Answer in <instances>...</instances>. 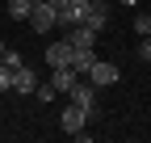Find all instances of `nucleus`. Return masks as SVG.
Masks as SVG:
<instances>
[{"instance_id":"obj_14","label":"nucleus","mask_w":151,"mask_h":143,"mask_svg":"<svg viewBox=\"0 0 151 143\" xmlns=\"http://www.w3.org/2000/svg\"><path fill=\"white\" fill-rule=\"evenodd\" d=\"M134 34H143V38L151 34V17H147V13H139V17H134Z\"/></svg>"},{"instance_id":"obj_10","label":"nucleus","mask_w":151,"mask_h":143,"mask_svg":"<svg viewBox=\"0 0 151 143\" xmlns=\"http://www.w3.org/2000/svg\"><path fill=\"white\" fill-rule=\"evenodd\" d=\"M92 59H97V55H92V46H71V72H80V76H84V72L92 67Z\"/></svg>"},{"instance_id":"obj_19","label":"nucleus","mask_w":151,"mask_h":143,"mask_svg":"<svg viewBox=\"0 0 151 143\" xmlns=\"http://www.w3.org/2000/svg\"><path fill=\"white\" fill-rule=\"evenodd\" d=\"M126 4H139V0H126Z\"/></svg>"},{"instance_id":"obj_6","label":"nucleus","mask_w":151,"mask_h":143,"mask_svg":"<svg viewBox=\"0 0 151 143\" xmlns=\"http://www.w3.org/2000/svg\"><path fill=\"white\" fill-rule=\"evenodd\" d=\"M105 21H109V4H105V0H88L84 25H92V30H105Z\"/></svg>"},{"instance_id":"obj_1","label":"nucleus","mask_w":151,"mask_h":143,"mask_svg":"<svg viewBox=\"0 0 151 143\" xmlns=\"http://www.w3.org/2000/svg\"><path fill=\"white\" fill-rule=\"evenodd\" d=\"M84 76L92 80V88H109V84H118V67H113V63H101V59H92V67L84 72Z\"/></svg>"},{"instance_id":"obj_13","label":"nucleus","mask_w":151,"mask_h":143,"mask_svg":"<svg viewBox=\"0 0 151 143\" xmlns=\"http://www.w3.org/2000/svg\"><path fill=\"white\" fill-rule=\"evenodd\" d=\"M0 63H4V67H21L25 59H21V55H17V51H9V46H4V55H0Z\"/></svg>"},{"instance_id":"obj_7","label":"nucleus","mask_w":151,"mask_h":143,"mask_svg":"<svg viewBox=\"0 0 151 143\" xmlns=\"http://www.w3.org/2000/svg\"><path fill=\"white\" fill-rule=\"evenodd\" d=\"M63 38H67L71 46H92V42H97V30H92V25H84V21H80V25H71V30L63 34Z\"/></svg>"},{"instance_id":"obj_4","label":"nucleus","mask_w":151,"mask_h":143,"mask_svg":"<svg viewBox=\"0 0 151 143\" xmlns=\"http://www.w3.org/2000/svg\"><path fill=\"white\" fill-rule=\"evenodd\" d=\"M84 122H88V110H80V105H67V110H63V131L67 135L80 139L84 135Z\"/></svg>"},{"instance_id":"obj_12","label":"nucleus","mask_w":151,"mask_h":143,"mask_svg":"<svg viewBox=\"0 0 151 143\" xmlns=\"http://www.w3.org/2000/svg\"><path fill=\"white\" fill-rule=\"evenodd\" d=\"M34 97H38V101H55L59 93H55V84L46 80V84H38V88H34Z\"/></svg>"},{"instance_id":"obj_17","label":"nucleus","mask_w":151,"mask_h":143,"mask_svg":"<svg viewBox=\"0 0 151 143\" xmlns=\"http://www.w3.org/2000/svg\"><path fill=\"white\" fill-rule=\"evenodd\" d=\"M46 4H50V9H55V13H59V9H63V4H67V0H46Z\"/></svg>"},{"instance_id":"obj_15","label":"nucleus","mask_w":151,"mask_h":143,"mask_svg":"<svg viewBox=\"0 0 151 143\" xmlns=\"http://www.w3.org/2000/svg\"><path fill=\"white\" fill-rule=\"evenodd\" d=\"M9 88H13V67L0 63V93H9Z\"/></svg>"},{"instance_id":"obj_2","label":"nucleus","mask_w":151,"mask_h":143,"mask_svg":"<svg viewBox=\"0 0 151 143\" xmlns=\"http://www.w3.org/2000/svg\"><path fill=\"white\" fill-rule=\"evenodd\" d=\"M67 97H71V105H80V110H88V114L97 110V93H92V80H76Z\"/></svg>"},{"instance_id":"obj_8","label":"nucleus","mask_w":151,"mask_h":143,"mask_svg":"<svg viewBox=\"0 0 151 143\" xmlns=\"http://www.w3.org/2000/svg\"><path fill=\"white\" fill-rule=\"evenodd\" d=\"M29 25L34 30H55V9L50 4H34L29 9Z\"/></svg>"},{"instance_id":"obj_3","label":"nucleus","mask_w":151,"mask_h":143,"mask_svg":"<svg viewBox=\"0 0 151 143\" xmlns=\"http://www.w3.org/2000/svg\"><path fill=\"white\" fill-rule=\"evenodd\" d=\"M46 63H50V72H55V67H71V42H67V38L50 42V46H46Z\"/></svg>"},{"instance_id":"obj_5","label":"nucleus","mask_w":151,"mask_h":143,"mask_svg":"<svg viewBox=\"0 0 151 143\" xmlns=\"http://www.w3.org/2000/svg\"><path fill=\"white\" fill-rule=\"evenodd\" d=\"M34 88H38V76H34V72H29L25 63H21V67H13V93H21V97H29Z\"/></svg>"},{"instance_id":"obj_11","label":"nucleus","mask_w":151,"mask_h":143,"mask_svg":"<svg viewBox=\"0 0 151 143\" xmlns=\"http://www.w3.org/2000/svg\"><path fill=\"white\" fill-rule=\"evenodd\" d=\"M29 9H34V0H9V17L13 21H29Z\"/></svg>"},{"instance_id":"obj_18","label":"nucleus","mask_w":151,"mask_h":143,"mask_svg":"<svg viewBox=\"0 0 151 143\" xmlns=\"http://www.w3.org/2000/svg\"><path fill=\"white\" fill-rule=\"evenodd\" d=\"M0 55H4V42H0Z\"/></svg>"},{"instance_id":"obj_16","label":"nucleus","mask_w":151,"mask_h":143,"mask_svg":"<svg viewBox=\"0 0 151 143\" xmlns=\"http://www.w3.org/2000/svg\"><path fill=\"white\" fill-rule=\"evenodd\" d=\"M139 59H143V63H151V34L139 42Z\"/></svg>"},{"instance_id":"obj_9","label":"nucleus","mask_w":151,"mask_h":143,"mask_svg":"<svg viewBox=\"0 0 151 143\" xmlns=\"http://www.w3.org/2000/svg\"><path fill=\"white\" fill-rule=\"evenodd\" d=\"M80 80V72H71V67H55V76H50V84H55V93H71V84Z\"/></svg>"}]
</instances>
